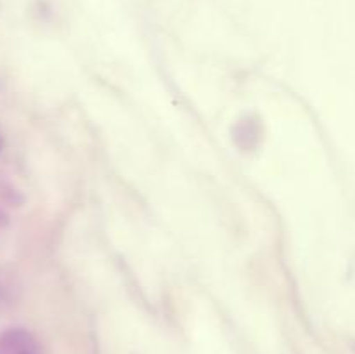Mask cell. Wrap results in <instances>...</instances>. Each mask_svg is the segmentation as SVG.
Returning <instances> with one entry per match:
<instances>
[{
    "label": "cell",
    "mask_w": 355,
    "mask_h": 354,
    "mask_svg": "<svg viewBox=\"0 0 355 354\" xmlns=\"http://www.w3.org/2000/svg\"><path fill=\"white\" fill-rule=\"evenodd\" d=\"M0 354H44L37 337L23 326H9L0 332Z\"/></svg>",
    "instance_id": "cell-1"
},
{
    "label": "cell",
    "mask_w": 355,
    "mask_h": 354,
    "mask_svg": "<svg viewBox=\"0 0 355 354\" xmlns=\"http://www.w3.org/2000/svg\"><path fill=\"white\" fill-rule=\"evenodd\" d=\"M7 224H9V215H7V212L0 207V228H3V226Z\"/></svg>",
    "instance_id": "cell-2"
}]
</instances>
